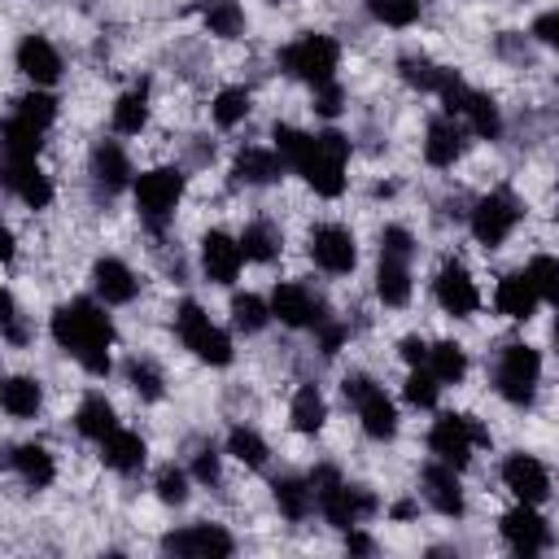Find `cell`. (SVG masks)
Instances as JSON below:
<instances>
[{"mask_svg": "<svg viewBox=\"0 0 559 559\" xmlns=\"http://www.w3.org/2000/svg\"><path fill=\"white\" fill-rule=\"evenodd\" d=\"M271 489H275V507H280L288 520H306V515H310V507H314V485H310V480L280 476Z\"/></svg>", "mask_w": 559, "mask_h": 559, "instance_id": "cell-30", "label": "cell"}, {"mask_svg": "<svg viewBox=\"0 0 559 559\" xmlns=\"http://www.w3.org/2000/svg\"><path fill=\"white\" fill-rule=\"evenodd\" d=\"M310 258H314L323 271L345 275V271H354V262H358V245H354V236H349L345 227L323 223V227L310 231Z\"/></svg>", "mask_w": 559, "mask_h": 559, "instance_id": "cell-12", "label": "cell"}, {"mask_svg": "<svg viewBox=\"0 0 559 559\" xmlns=\"http://www.w3.org/2000/svg\"><path fill=\"white\" fill-rule=\"evenodd\" d=\"M52 341L74 354L83 362V371L92 376H105L109 371V345H114V323L109 314L87 301V297H74V301H61L52 310Z\"/></svg>", "mask_w": 559, "mask_h": 559, "instance_id": "cell-1", "label": "cell"}, {"mask_svg": "<svg viewBox=\"0 0 559 559\" xmlns=\"http://www.w3.org/2000/svg\"><path fill=\"white\" fill-rule=\"evenodd\" d=\"M380 253H389V258H411L415 253V240H411V231L406 227H384L380 231Z\"/></svg>", "mask_w": 559, "mask_h": 559, "instance_id": "cell-49", "label": "cell"}, {"mask_svg": "<svg viewBox=\"0 0 559 559\" xmlns=\"http://www.w3.org/2000/svg\"><path fill=\"white\" fill-rule=\"evenodd\" d=\"M100 459H105V467H114V472H140V467H144V441H140L135 432H127V428H114V432L100 441Z\"/></svg>", "mask_w": 559, "mask_h": 559, "instance_id": "cell-24", "label": "cell"}, {"mask_svg": "<svg viewBox=\"0 0 559 559\" xmlns=\"http://www.w3.org/2000/svg\"><path fill=\"white\" fill-rule=\"evenodd\" d=\"M371 17L384 26H411L419 17V0H371Z\"/></svg>", "mask_w": 559, "mask_h": 559, "instance_id": "cell-47", "label": "cell"}, {"mask_svg": "<svg viewBox=\"0 0 559 559\" xmlns=\"http://www.w3.org/2000/svg\"><path fill=\"white\" fill-rule=\"evenodd\" d=\"M428 445L441 463L450 467H463L472 459V445H489V432L472 419V415H441L428 432Z\"/></svg>", "mask_w": 559, "mask_h": 559, "instance_id": "cell-8", "label": "cell"}, {"mask_svg": "<svg viewBox=\"0 0 559 559\" xmlns=\"http://www.w3.org/2000/svg\"><path fill=\"white\" fill-rule=\"evenodd\" d=\"M502 480H507V489H511L520 502H533V507L550 493V472H546L533 454H511V459L502 463Z\"/></svg>", "mask_w": 559, "mask_h": 559, "instance_id": "cell-16", "label": "cell"}, {"mask_svg": "<svg viewBox=\"0 0 559 559\" xmlns=\"http://www.w3.org/2000/svg\"><path fill=\"white\" fill-rule=\"evenodd\" d=\"M266 319H271V306H266L262 297H253V293H236V297H231V323H236L240 332H262Z\"/></svg>", "mask_w": 559, "mask_h": 559, "instance_id": "cell-39", "label": "cell"}, {"mask_svg": "<svg viewBox=\"0 0 559 559\" xmlns=\"http://www.w3.org/2000/svg\"><path fill=\"white\" fill-rule=\"evenodd\" d=\"M345 162H349V140L341 131H323V135H310V153L297 166V175L319 197H341V188H345Z\"/></svg>", "mask_w": 559, "mask_h": 559, "instance_id": "cell-2", "label": "cell"}, {"mask_svg": "<svg viewBox=\"0 0 559 559\" xmlns=\"http://www.w3.org/2000/svg\"><path fill=\"white\" fill-rule=\"evenodd\" d=\"M397 70H402V79L411 83V87H419V92H437L441 87V66H432L428 57H402L397 61Z\"/></svg>", "mask_w": 559, "mask_h": 559, "instance_id": "cell-42", "label": "cell"}, {"mask_svg": "<svg viewBox=\"0 0 559 559\" xmlns=\"http://www.w3.org/2000/svg\"><path fill=\"white\" fill-rule=\"evenodd\" d=\"M92 288H96V297H100L105 306H127V301L135 297L140 280L131 275L127 262H118V258H100V262L92 266Z\"/></svg>", "mask_w": 559, "mask_h": 559, "instance_id": "cell-18", "label": "cell"}, {"mask_svg": "<svg viewBox=\"0 0 559 559\" xmlns=\"http://www.w3.org/2000/svg\"><path fill=\"white\" fill-rule=\"evenodd\" d=\"M271 314H275L280 323H288V328H319V323H323V301H319L306 284L284 280V284H275V293H271Z\"/></svg>", "mask_w": 559, "mask_h": 559, "instance_id": "cell-11", "label": "cell"}, {"mask_svg": "<svg viewBox=\"0 0 559 559\" xmlns=\"http://www.w3.org/2000/svg\"><path fill=\"white\" fill-rule=\"evenodd\" d=\"M271 140H275V153L284 157V166H293V170H297V166L306 162V153H310V135L297 131V127H288V122H275Z\"/></svg>", "mask_w": 559, "mask_h": 559, "instance_id": "cell-40", "label": "cell"}, {"mask_svg": "<svg viewBox=\"0 0 559 559\" xmlns=\"http://www.w3.org/2000/svg\"><path fill=\"white\" fill-rule=\"evenodd\" d=\"M175 332H179V341H183L201 362H210V367H227V362H231V336H227L223 328H214L210 314H205L197 301H183V306L175 310Z\"/></svg>", "mask_w": 559, "mask_h": 559, "instance_id": "cell-3", "label": "cell"}, {"mask_svg": "<svg viewBox=\"0 0 559 559\" xmlns=\"http://www.w3.org/2000/svg\"><path fill=\"white\" fill-rule=\"evenodd\" d=\"M555 341H559V323H555Z\"/></svg>", "mask_w": 559, "mask_h": 559, "instance_id": "cell-56", "label": "cell"}, {"mask_svg": "<svg viewBox=\"0 0 559 559\" xmlns=\"http://www.w3.org/2000/svg\"><path fill=\"white\" fill-rule=\"evenodd\" d=\"M515 218H520V205H515L507 192H489V197H480L476 210H472V236L493 249V245H502V240L511 236Z\"/></svg>", "mask_w": 559, "mask_h": 559, "instance_id": "cell-10", "label": "cell"}, {"mask_svg": "<svg viewBox=\"0 0 559 559\" xmlns=\"http://www.w3.org/2000/svg\"><path fill=\"white\" fill-rule=\"evenodd\" d=\"M437 389H441V380L432 376V371H424V367H415L411 376H406V384H402V393H406V402L411 406H437Z\"/></svg>", "mask_w": 559, "mask_h": 559, "instance_id": "cell-45", "label": "cell"}, {"mask_svg": "<svg viewBox=\"0 0 559 559\" xmlns=\"http://www.w3.org/2000/svg\"><path fill=\"white\" fill-rule=\"evenodd\" d=\"M144 122H148V96H144V87L118 96V105H114V127H118L122 135H140Z\"/></svg>", "mask_w": 559, "mask_h": 559, "instance_id": "cell-36", "label": "cell"}, {"mask_svg": "<svg viewBox=\"0 0 559 559\" xmlns=\"http://www.w3.org/2000/svg\"><path fill=\"white\" fill-rule=\"evenodd\" d=\"M245 114H249V92L245 87H223L214 96V122L218 127H236Z\"/></svg>", "mask_w": 559, "mask_h": 559, "instance_id": "cell-43", "label": "cell"}, {"mask_svg": "<svg viewBox=\"0 0 559 559\" xmlns=\"http://www.w3.org/2000/svg\"><path fill=\"white\" fill-rule=\"evenodd\" d=\"M162 550L166 555H188V559H223V555L236 550V542L218 524H188L179 533H166L162 537Z\"/></svg>", "mask_w": 559, "mask_h": 559, "instance_id": "cell-9", "label": "cell"}, {"mask_svg": "<svg viewBox=\"0 0 559 559\" xmlns=\"http://www.w3.org/2000/svg\"><path fill=\"white\" fill-rule=\"evenodd\" d=\"M555 214H559V210H555Z\"/></svg>", "mask_w": 559, "mask_h": 559, "instance_id": "cell-57", "label": "cell"}, {"mask_svg": "<svg viewBox=\"0 0 559 559\" xmlns=\"http://www.w3.org/2000/svg\"><path fill=\"white\" fill-rule=\"evenodd\" d=\"M240 262H245L240 240H231L227 231H205L201 236V266L214 284H231L240 275Z\"/></svg>", "mask_w": 559, "mask_h": 559, "instance_id": "cell-15", "label": "cell"}, {"mask_svg": "<svg viewBox=\"0 0 559 559\" xmlns=\"http://www.w3.org/2000/svg\"><path fill=\"white\" fill-rule=\"evenodd\" d=\"M92 179H96L100 188H109V192L131 179V162H127V153H122L114 140H100V144L92 148Z\"/></svg>", "mask_w": 559, "mask_h": 559, "instance_id": "cell-25", "label": "cell"}, {"mask_svg": "<svg viewBox=\"0 0 559 559\" xmlns=\"http://www.w3.org/2000/svg\"><path fill=\"white\" fill-rule=\"evenodd\" d=\"M432 293H437L441 310L454 314V319H463V314H472L480 306V293H476V284H472V275H467L463 262H445L437 271V280H432Z\"/></svg>", "mask_w": 559, "mask_h": 559, "instance_id": "cell-13", "label": "cell"}, {"mask_svg": "<svg viewBox=\"0 0 559 559\" xmlns=\"http://www.w3.org/2000/svg\"><path fill=\"white\" fill-rule=\"evenodd\" d=\"M74 424H79V432H83V437H92V441H105V437L118 428V419H114V406H109L100 393L83 397V406H79Z\"/></svg>", "mask_w": 559, "mask_h": 559, "instance_id": "cell-32", "label": "cell"}, {"mask_svg": "<svg viewBox=\"0 0 559 559\" xmlns=\"http://www.w3.org/2000/svg\"><path fill=\"white\" fill-rule=\"evenodd\" d=\"M280 61H284V70H288L293 79H306L310 87H319V83H332V70H336V61H341V48H336L332 35L310 31V35H301V39H293Z\"/></svg>", "mask_w": 559, "mask_h": 559, "instance_id": "cell-5", "label": "cell"}, {"mask_svg": "<svg viewBox=\"0 0 559 559\" xmlns=\"http://www.w3.org/2000/svg\"><path fill=\"white\" fill-rule=\"evenodd\" d=\"M463 118H467V127L476 131V135H485V140H493L498 131H502V118H498V105L485 96V92H472V100H467V109H463Z\"/></svg>", "mask_w": 559, "mask_h": 559, "instance_id": "cell-38", "label": "cell"}, {"mask_svg": "<svg viewBox=\"0 0 559 559\" xmlns=\"http://www.w3.org/2000/svg\"><path fill=\"white\" fill-rule=\"evenodd\" d=\"M179 197H183V175L175 166H157V170H144L135 179V210L153 231L166 227V218L175 214Z\"/></svg>", "mask_w": 559, "mask_h": 559, "instance_id": "cell-6", "label": "cell"}, {"mask_svg": "<svg viewBox=\"0 0 559 559\" xmlns=\"http://www.w3.org/2000/svg\"><path fill=\"white\" fill-rule=\"evenodd\" d=\"M127 380H131V389H135L140 397H148V402L162 397V371H157L153 362H144V358H131V362H127Z\"/></svg>", "mask_w": 559, "mask_h": 559, "instance_id": "cell-46", "label": "cell"}, {"mask_svg": "<svg viewBox=\"0 0 559 559\" xmlns=\"http://www.w3.org/2000/svg\"><path fill=\"white\" fill-rule=\"evenodd\" d=\"M17 70L31 79V83H52L61 74V57L57 48L44 39V35H26L17 44Z\"/></svg>", "mask_w": 559, "mask_h": 559, "instance_id": "cell-21", "label": "cell"}, {"mask_svg": "<svg viewBox=\"0 0 559 559\" xmlns=\"http://www.w3.org/2000/svg\"><path fill=\"white\" fill-rule=\"evenodd\" d=\"M341 328L336 323H319V345H323V354H336V345H341Z\"/></svg>", "mask_w": 559, "mask_h": 559, "instance_id": "cell-54", "label": "cell"}, {"mask_svg": "<svg viewBox=\"0 0 559 559\" xmlns=\"http://www.w3.org/2000/svg\"><path fill=\"white\" fill-rule=\"evenodd\" d=\"M280 170H284V157H275V153H266V148H245V153L236 157V166H231V175H236L240 183H275Z\"/></svg>", "mask_w": 559, "mask_h": 559, "instance_id": "cell-27", "label": "cell"}, {"mask_svg": "<svg viewBox=\"0 0 559 559\" xmlns=\"http://www.w3.org/2000/svg\"><path fill=\"white\" fill-rule=\"evenodd\" d=\"M424 498H428L432 511H441V515H463V485H459V476H454L450 463L424 467Z\"/></svg>", "mask_w": 559, "mask_h": 559, "instance_id": "cell-20", "label": "cell"}, {"mask_svg": "<svg viewBox=\"0 0 559 559\" xmlns=\"http://www.w3.org/2000/svg\"><path fill=\"white\" fill-rule=\"evenodd\" d=\"M341 100H345V92H341V83H336V79L314 87V109H319L323 118H336V114H341Z\"/></svg>", "mask_w": 559, "mask_h": 559, "instance_id": "cell-50", "label": "cell"}, {"mask_svg": "<svg viewBox=\"0 0 559 559\" xmlns=\"http://www.w3.org/2000/svg\"><path fill=\"white\" fill-rule=\"evenodd\" d=\"M528 280H533L537 297L559 310V258H546V253L533 258V262H528Z\"/></svg>", "mask_w": 559, "mask_h": 559, "instance_id": "cell-41", "label": "cell"}, {"mask_svg": "<svg viewBox=\"0 0 559 559\" xmlns=\"http://www.w3.org/2000/svg\"><path fill=\"white\" fill-rule=\"evenodd\" d=\"M533 35H537L546 48H559V9H546V13L533 22Z\"/></svg>", "mask_w": 559, "mask_h": 559, "instance_id": "cell-51", "label": "cell"}, {"mask_svg": "<svg viewBox=\"0 0 559 559\" xmlns=\"http://www.w3.org/2000/svg\"><path fill=\"white\" fill-rule=\"evenodd\" d=\"M345 550H358V555H371V550H376V542H371V537H362V533H349V537H345Z\"/></svg>", "mask_w": 559, "mask_h": 559, "instance_id": "cell-55", "label": "cell"}, {"mask_svg": "<svg viewBox=\"0 0 559 559\" xmlns=\"http://www.w3.org/2000/svg\"><path fill=\"white\" fill-rule=\"evenodd\" d=\"M227 454L240 459L245 467H266V441H262L253 428H245V424H236V428L227 432Z\"/></svg>", "mask_w": 559, "mask_h": 559, "instance_id": "cell-37", "label": "cell"}, {"mask_svg": "<svg viewBox=\"0 0 559 559\" xmlns=\"http://www.w3.org/2000/svg\"><path fill=\"white\" fill-rule=\"evenodd\" d=\"M17 118H26L31 127L48 131V127H52V118H57V100H52L48 92H26V96L17 100Z\"/></svg>", "mask_w": 559, "mask_h": 559, "instance_id": "cell-44", "label": "cell"}, {"mask_svg": "<svg viewBox=\"0 0 559 559\" xmlns=\"http://www.w3.org/2000/svg\"><path fill=\"white\" fill-rule=\"evenodd\" d=\"M192 476L205 480V485H214V480H218V454H214V450H197V459H192Z\"/></svg>", "mask_w": 559, "mask_h": 559, "instance_id": "cell-52", "label": "cell"}, {"mask_svg": "<svg viewBox=\"0 0 559 559\" xmlns=\"http://www.w3.org/2000/svg\"><path fill=\"white\" fill-rule=\"evenodd\" d=\"M537 376H542V354L533 345H507L498 358V393L511 406H528L537 393Z\"/></svg>", "mask_w": 559, "mask_h": 559, "instance_id": "cell-7", "label": "cell"}, {"mask_svg": "<svg viewBox=\"0 0 559 559\" xmlns=\"http://www.w3.org/2000/svg\"><path fill=\"white\" fill-rule=\"evenodd\" d=\"M280 227H271V223H249L245 231H240V249H245V258L249 262H271L275 253H280Z\"/></svg>", "mask_w": 559, "mask_h": 559, "instance_id": "cell-34", "label": "cell"}, {"mask_svg": "<svg viewBox=\"0 0 559 559\" xmlns=\"http://www.w3.org/2000/svg\"><path fill=\"white\" fill-rule=\"evenodd\" d=\"M463 127L454 118H432L428 122V140H424V157L432 166H454L463 157Z\"/></svg>", "mask_w": 559, "mask_h": 559, "instance_id": "cell-22", "label": "cell"}, {"mask_svg": "<svg viewBox=\"0 0 559 559\" xmlns=\"http://www.w3.org/2000/svg\"><path fill=\"white\" fill-rule=\"evenodd\" d=\"M9 463H13V472L31 485V489H44V485H52V476H57V467H52V454L44 450V445H35V441H26V445H13L9 450Z\"/></svg>", "mask_w": 559, "mask_h": 559, "instance_id": "cell-23", "label": "cell"}, {"mask_svg": "<svg viewBox=\"0 0 559 559\" xmlns=\"http://www.w3.org/2000/svg\"><path fill=\"white\" fill-rule=\"evenodd\" d=\"M0 402H4V411H9L13 419H35L44 393H39V384H35L31 376H9L4 389H0Z\"/></svg>", "mask_w": 559, "mask_h": 559, "instance_id": "cell-28", "label": "cell"}, {"mask_svg": "<svg viewBox=\"0 0 559 559\" xmlns=\"http://www.w3.org/2000/svg\"><path fill=\"white\" fill-rule=\"evenodd\" d=\"M341 393H345V402H354V411L362 419V432L371 441H389L397 432V411H393V402H389V393L380 384H371L367 376L354 371V376L341 380Z\"/></svg>", "mask_w": 559, "mask_h": 559, "instance_id": "cell-4", "label": "cell"}, {"mask_svg": "<svg viewBox=\"0 0 559 559\" xmlns=\"http://www.w3.org/2000/svg\"><path fill=\"white\" fill-rule=\"evenodd\" d=\"M39 135H44L39 127H31L26 118L13 114V118L4 122V157H13V162H31V157L39 153V144H44Z\"/></svg>", "mask_w": 559, "mask_h": 559, "instance_id": "cell-33", "label": "cell"}, {"mask_svg": "<svg viewBox=\"0 0 559 559\" xmlns=\"http://www.w3.org/2000/svg\"><path fill=\"white\" fill-rule=\"evenodd\" d=\"M288 415H293V428L310 437V432H319V428H323V419H328V402H323V393H319L314 384H301V389L293 393Z\"/></svg>", "mask_w": 559, "mask_h": 559, "instance_id": "cell-29", "label": "cell"}, {"mask_svg": "<svg viewBox=\"0 0 559 559\" xmlns=\"http://www.w3.org/2000/svg\"><path fill=\"white\" fill-rule=\"evenodd\" d=\"M397 354H402L411 367H419V362H428V341H419V336H402Z\"/></svg>", "mask_w": 559, "mask_h": 559, "instance_id": "cell-53", "label": "cell"}, {"mask_svg": "<svg viewBox=\"0 0 559 559\" xmlns=\"http://www.w3.org/2000/svg\"><path fill=\"white\" fill-rule=\"evenodd\" d=\"M502 537H507V546H511L515 555H537V550H546L550 528H546V520L533 511V502H520V507H511V511L502 515Z\"/></svg>", "mask_w": 559, "mask_h": 559, "instance_id": "cell-14", "label": "cell"}, {"mask_svg": "<svg viewBox=\"0 0 559 559\" xmlns=\"http://www.w3.org/2000/svg\"><path fill=\"white\" fill-rule=\"evenodd\" d=\"M428 371H432L441 384H459V380L467 376V354H463V345H454V341L428 345Z\"/></svg>", "mask_w": 559, "mask_h": 559, "instance_id": "cell-31", "label": "cell"}, {"mask_svg": "<svg viewBox=\"0 0 559 559\" xmlns=\"http://www.w3.org/2000/svg\"><path fill=\"white\" fill-rule=\"evenodd\" d=\"M157 498H162L166 507H179V502L188 498V476H183L179 467H162V472H157Z\"/></svg>", "mask_w": 559, "mask_h": 559, "instance_id": "cell-48", "label": "cell"}, {"mask_svg": "<svg viewBox=\"0 0 559 559\" xmlns=\"http://www.w3.org/2000/svg\"><path fill=\"white\" fill-rule=\"evenodd\" d=\"M376 293L384 306H406L411 301V271L402 258H389L380 253V266H376Z\"/></svg>", "mask_w": 559, "mask_h": 559, "instance_id": "cell-26", "label": "cell"}, {"mask_svg": "<svg viewBox=\"0 0 559 559\" xmlns=\"http://www.w3.org/2000/svg\"><path fill=\"white\" fill-rule=\"evenodd\" d=\"M537 301H542V297H537L528 271H511V275H502L498 288H493V306H498V314H507V319H533Z\"/></svg>", "mask_w": 559, "mask_h": 559, "instance_id": "cell-19", "label": "cell"}, {"mask_svg": "<svg viewBox=\"0 0 559 559\" xmlns=\"http://www.w3.org/2000/svg\"><path fill=\"white\" fill-rule=\"evenodd\" d=\"M205 31L218 39H236L245 31V9L236 0H210L205 4Z\"/></svg>", "mask_w": 559, "mask_h": 559, "instance_id": "cell-35", "label": "cell"}, {"mask_svg": "<svg viewBox=\"0 0 559 559\" xmlns=\"http://www.w3.org/2000/svg\"><path fill=\"white\" fill-rule=\"evenodd\" d=\"M4 183H9V192L13 197H22L31 210H44L48 201H52V183H48V175L39 170V162L31 157V162H4Z\"/></svg>", "mask_w": 559, "mask_h": 559, "instance_id": "cell-17", "label": "cell"}]
</instances>
